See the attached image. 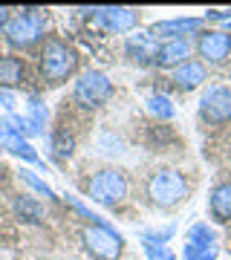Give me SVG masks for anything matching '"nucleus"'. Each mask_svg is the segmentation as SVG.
Masks as SVG:
<instances>
[{
    "instance_id": "23",
    "label": "nucleus",
    "mask_w": 231,
    "mask_h": 260,
    "mask_svg": "<svg viewBox=\"0 0 231 260\" xmlns=\"http://www.w3.org/2000/svg\"><path fill=\"white\" fill-rule=\"evenodd\" d=\"M142 246H145V254H148V260H176V257H174V251L168 249V246H162V243L145 240Z\"/></svg>"
},
{
    "instance_id": "10",
    "label": "nucleus",
    "mask_w": 231,
    "mask_h": 260,
    "mask_svg": "<svg viewBox=\"0 0 231 260\" xmlns=\"http://www.w3.org/2000/svg\"><path fill=\"white\" fill-rule=\"evenodd\" d=\"M92 18L110 32H130L139 23V15L124 6H107V9H92Z\"/></svg>"
},
{
    "instance_id": "24",
    "label": "nucleus",
    "mask_w": 231,
    "mask_h": 260,
    "mask_svg": "<svg viewBox=\"0 0 231 260\" xmlns=\"http://www.w3.org/2000/svg\"><path fill=\"white\" fill-rule=\"evenodd\" d=\"M217 249H200V246H191V243H185L182 249V257L185 260H214Z\"/></svg>"
},
{
    "instance_id": "7",
    "label": "nucleus",
    "mask_w": 231,
    "mask_h": 260,
    "mask_svg": "<svg viewBox=\"0 0 231 260\" xmlns=\"http://www.w3.org/2000/svg\"><path fill=\"white\" fill-rule=\"evenodd\" d=\"M200 119L211 127L231 121V90L228 87H208L200 102Z\"/></svg>"
},
{
    "instance_id": "6",
    "label": "nucleus",
    "mask_w": 231,
    "mask_h": 260,
    "mask_svg": "<svg viewBox=\"0 0 231 260\" xmlns=\"http://www.w3.org/2000/svg\"><path fill=\"white\" fill-rule=\"evenodd\" d=\"M3 32H6V44H9L12 49H29L41 41L44 23H41L35 9H23V12H18V15H12Z\"/></svg>"
},
{
    "instance_id": "14",
    "label": "nucleus",
    "mask_w": 231,
    "mask_h": 260,
    "mask_svg": "<svg viewBox=\"0 0 231 260\" xmlns=\"http://www.w3.org/2000/svg\"><path fill=\"white\" fill-rule=\"evenodd\" d=\"M191 55V44H188V38H176V41H165V44H159L156 49V58H153V64L156 67H179L188 61Z\"/></svg>"
},
{
    "instance_id": "25",
    "label": "nucleus",
    "mask_w": 231,
    "mask_h": 260,
    "mask_svg": "<svg viewBox=\"0 0 231 260\" xmlns=\"http://www.w3.org/2000/svg\"><path fill=\"white\" fill-rule=\"evenodd\" d=\"M0 107L6 113H15V95H12L9 90H0Z\"/></svg>"
},
{
    "instance_id": "1",
    "label": "nucleus",
    "mask_w": 231,
    "mask_h": 260,
    "mask_svg": "<svg viewBox=\"0 0 231 260\" xmlns=\"http://www.w3.org/2000/svg\"><path fill=\"white\" fill-rule=\"evenodd\" d=\"M38 70H41V81L49 84V87H58L78 70V55H75V49L67 41L46 38L41 58H38Z\"/></svg>"
},
{
    "instance_id": "18",
    "label": "nucleus",
    "mask_w": 231,
    "mask_h": 260,
    "mask_svg": "<svg viewBox=\"0 0 231 260\" xmlns=\"http://www.w3.org/2000/svg\"><path fill=\"white\" fill-rule=\"evenodd\" d=\"M46 116H49V110H46V104L41 99H35V95L26 99V116H23V121H26V139L29 136H44Z\"/></svg>"
},
{
    "instance_id": "4",
    "label": "nucleus",
    "mask_w": 231,
    "mask_h": 260,
    "mask_svg": "<svg viewBox=\"0 0 231 260\" xmlns=\"http://www.w3.org/2000/svg\"><path fill=\"white\" fill-rule=\"evenodd\" d=\"M87 194L92 197V203L98 205H119L124 197H127V177H124V171L119 168H102V171H95L87 182Z\"/></svg>"
},
{
    "instance_id": "21",
    "label": "nucleus",
    "mask_w": 231,
    "mask_h": 260,
    "mask_svg": "<svg viewBox=\"0 0 231 260\" xmlns=\"http://www.w3.org/2000/svg\"><path fill=\"white\" fill-rule=\"evenodd\" d=\"M145 107H148L150 116H156V119H174V104H171V99L168 95H150L148 102H145Z\"/></svg>"
},
{
    "instance_id": "5",
    "label": "nucleus",
    "mask_w": 231,
    "mask_h": 260,
    "mask_svg": "<svg viewBox=\"0 0 231 260\" xmlns=\"http://www.w3.org/2000/svg\"><path fill=\"white\" fill-rule=\"evenodd\" d=\"M113 95V81L102 70H87L84 75H78V81L73 87V99L75 104H81L87 110L92 107H102L104 102H110Z\"/></svg>"
},
{
    "instance_id": "12",
    "label": "nucleus",
    "mask_w": 231,
    "mask_h": 260,
    "mask_svg": "<svg viewBox=\"0 0 231 260\" xmlns=\"http://www.w3.org/2000/svg\"><path fill=\"white\" fill-rule=\"evenodd\" d=\"M0 148L9 150L12 156L23 159V162H32V165H41V156H38V150L29 145V139L18 136L15 130H9L3 121H0Z\"/></svg>"
},
{
    "instance_id": "26",
    "label": "nucleus",
    "mask_w": 231,
    "mask_h": 260,
    "mask_svg": "<svg viewBox=\"0 0 231 260\" xmlns=\"http://www.w3.org/2000/svg\"><path fill=\"white\" fill-rule=\"evenodd\" d=\"M9 18H12V9H6V6H0V32L6 29V23H9Z\"/></svg>"
},
{
    "instance_id": "19",
    "label": "nucleus",
    "mask_w": 231,
    "mask_h": 260,
    "mask_svg": "<svg viewBox=\"0 0 231 260\" xmlns=\"http://www.w3.org/2000/svg\"><path fill=\"white\" fill-rule=\"evenodd\" d=\"M185 240L191 243V246H200V249H217L214 246V232L208 229V223H194L185 234Z\"/></svg>"
},
{
    "instance_id": "8",
    "label": "nucleus",
    "mask_w": 231,
    "mask_h": 260,
    "mask_svg": "<svg viewBox=\"0 0 231 260\" xmlns=\"http://www.w3.org/2000/svg\"><path fill=\"white\" fill-rule=\"evenodd\" d=\"M196 52H200V58H203V64H222V61L231 55V35L222 32V29L200 32Z\"/></svg>"
},
{
    "instance_id": "13",
    "label": "nucleus",
    "mask_w": 231,
    "mask_h": 260,
    "mask_svg": "<svg viewBox=\"0 0 231 260\" xmlns=\"http://www.w3.org/2000/svg\"><path fill=\"white\" fill-rule=\"evenodd\" d=\"M127 58L133 61V64H153V58H156V38L150 35V32H136V35H130L127 38Z\"/></svg>"
},
{
    "instance_id": "16",
    "label": "nucleus",
    "mask_w": 231,
    "mask_h": 260,
    "mask_svg": "<svg viewBox=\"0 0 231 260\" xmlns=\"http://www.w3.org/2000/svg\"><path fill=\"white\" fill-rule=\"evenodd\" d=\"M208 211H211V220H217V223H231V182L214 185L211 197H208Z\"/></svg>"
},
{
    "instance_id": "20",
    "label": "nucleus",
    "mask_w": 231,
    "mask_h": 260,
    "mask_svg": "<svg viewBox=\"0 0 231 260\" xmlns=\"http://www.w3.org/2000/svg\"><path fill=\"white\" fill-rule=\"evenodd\" d=\"M49 145H52V153H55V159H70L75 150V139L67 133V130H55L52 133V139H49Z\"/></svg>"
},
{
    "instance_id": "15",
    "label": "nucleus",
    "mask_w": 231,
    "mask_h": 260,
    "mask_svg": "<svg viewBox=\"0 0 231 260\" xmlns=\"http://www.w3.org/2000/svg\"><path fill=\"white\" fill-rule=\"evenodd\" d=\"M26 78V64L18 55H0V90H15Z\"/></svg>"
},
{
    "instance_id": "11",
    "label": "nucleus",
    "mask_w": 231,
    "mask_h": 260,
    "mask_svg": "<svg viewBox=\"0 0 231 260\" xmlns=\"http://www.w3.org/2000/svg\"><path fill=\"white\" fill-rule=\"evenodd\" d=\"M200 29H203V18H174V20H156L150 26V35L176 41V38H185L188 32H200Z\"/></svg>"
},
{
    "instance_id": "17",
    "label": "nucleus",
    "mask_w": 231,
    "mask_h": 260,
    "mask_svg": "<svg viewBox=\"0 0 231 260\" xmlns=\"http://www.w3.org/2000/svg\"><path fill=\"white\" fill-rule=\"evenodd\" d=\"M12 211H15V217H18L20 223H29V225H41V220H44V208H41V203H38L35 197H29V194L15 197Z\"/></svg>"
},
{
    "instance_id": "9",
    "label": "nucleus",
    "mask_w": 231,
    "mask_h": 260,
    "mask_svg": "<svg viewBox=\"0 0 231 260\" xmlns=\"http://www.w3.org/2000/svg\"><path fill=\"white\" fill-rule=\"evenodd\" d=\"M205 78H208L205 64H203V61H194V58H188L185 64H179V67H174V70H171V84H174L176 90H182V93L196 90Z\"/></svg>"
},
{
    "instance_id": "27",
    "label": "nucleus",
    "mask_w": 231,
    "mask_h": 260,
    "mask_svg": "<svg viewBox=\"0 0 231 260\" xmlns=\"http://www.w3.org/2000/svg\"><path fill=\"white\" fill-rule=\"evenodd\" d=\"M228 32H231V20H228Z\"/></svg>"
},
{
    "instance_id": "2",
    "label": "nucleus",
    "mask_w": 231,
    "mask_h": 260,
    "mask_svg": "<svg viewBox=\"0 0 231 260\" xmlns=\"http://www.w3.org/2000/svg\"><path fill=\"white\" fill-rule=\"evenodd\" d=\"M145 191H148V200L156 208H174L188 197V182L174 168H159L156 174H150Z\"/></svg>"
},
{
    "instance_id": "3",
    "label": "nucleus",
    "mask_w": 231,
    "mask_h": 260,
    "mask_svg": "<svg viewBox=\"0 0 231 260\" xmlns=\"http://www.w3.org/2000/svg\"><path fill=\"white\" fill-rule=\"evenodd\" d=\"M81 243L92 260H119L121 251H124V237L104 220L84 225Z\"/></svg>"
},
{
    "instance_id": "22",
    "label": "nucleus",
    "mask_w": 231,
    "mask_h": 260,
    "mask_svg": "<svg viewBox=\"0 0 231 260\" xmlns=\"http://www.w3.org/2000/svg\"><path fill=\"white\" fill-rule=\"evenodd\" d=\"M20 179H23V182H26L29 188H32V191H38V194H44V197H49V200H52V188L46 185L44 179L38 177V174H32V171H26V168H23V171H20Z\"/></svg>"
}]
</instances>
